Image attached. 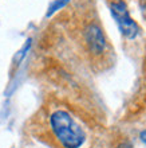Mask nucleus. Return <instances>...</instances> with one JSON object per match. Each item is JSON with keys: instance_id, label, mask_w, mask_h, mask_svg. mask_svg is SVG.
Segmentation results:
<instances>
[{"instance_id": "f257e3e1", "label": "nucleus", "mask_w": 146, "mask_h": 148, "mask_svg": "<svg viewBox=\"0 0 146 148\" xmlns=\"http://www.w3.org/2000/svg\"><path fill=\"white\" fill-rule=\"evenodd\" d=\"M46 123L47 132L60 148H82L87 140V132L81 117L71 106L62 102H52L38 112Z\"/></svg>"}, {"instance_id": "f03ea898", "label": "nucleus", "mask_w": 146, "mask_h": 148, "mask_svg": "<svg viewBox=\"0 0 146 148\" xmlns=\"http://www.w3.org/2000/svg\"><path fill=\"white\" fill-rule=\"evenodd\" d=\"M79 50L87 57V59L94 65L102 62V59L107 57L109 39L101 26L99 20L92 14L82 16V20L78 22L74 30Z\"/></svg>"}, {"instance_id": "7ed1b4c3", "label": "nucleus", "mask_w": 146, "mask_h": 148, "mask_svg": "<svg viewBox=\"0 0 146 148\" xmlns=\"http://www.w3.org/2000/svg\"><path fill=\"white\" fill-rule=\"evenodd\" d=\"M107 3L121 34L127 39L137 38V35L139 34V26L130 16L126 1L125 0H109Z\"/></svg>"}, {"instance_id": "20e7f679", "label": "nucleus", "mask_w": 146, "mask_h": 148, "mask_svg": "<svg viewBox=\"0 0 146 148\" xmlns=\"http://www.w3.org/2000/svg\"><path fill=\"white\" fill-rule=\"evenodd\" d=\"M69 1H70V0H55L54 3H52L50 7H48L47 16L54 15L55 12H58V11H60V10H63V8L67 5V3H69Z\"/></svg>"}, {"instance_id": "39448f33", "label": "nucleus", "mask_w": 146, "mask_h": 148, "mask_svg": "<svg viewBox=\"0 0 146 148\" xmlns=\"http://www.w3.org/2000/svg\"><path fill=\"white\" fill-rule=\"evenodd\" d=\"M141 8H142L143 16L146 18V0H141Z\"/></svg>"}, {"instance_id": "423d86ee", "label": "nucleus", "mask_w": 146, "mask_h": 148, "mask_svg": "<svg viewBox=\"0 0 146 148\" xmlns=\"http://www.w3.org/2000/svg\"><path fill=\"white\" fill-rule=\"evenodd\" d=\"M139 137H141V140H142V143L146 145V131H142L141 132V135H139Z\"/></svg>"}]
</instances>
